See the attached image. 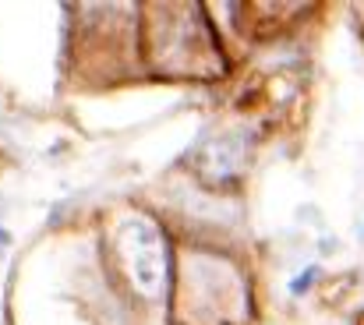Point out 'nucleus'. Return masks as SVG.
Wrapping results in <instances>:
<instances>
[{
  "mask_svg": "<svg viewBox=\"0 0 364 325\" xmlns=\"http://www.w3.org/2000/svg\"><path fill=\"white\" fill-rule=\"evenodd\" d=\"M7 240H11V237H7V233H4V230H0V247H4V244H7Z\"/></svg>",
  "mask_w": 364,
  "mask_h": 325,
  "instance_id": "nucleus-1",
  "label": "nucleus"
}]
</instances>
